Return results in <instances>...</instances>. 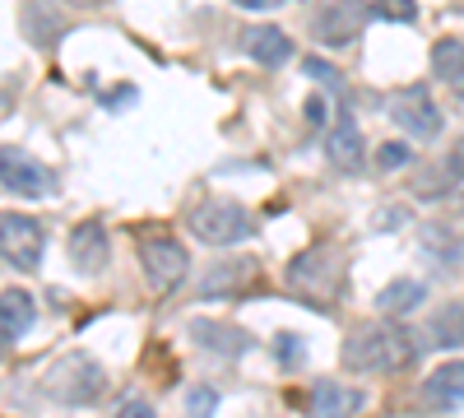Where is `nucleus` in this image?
<instances>
[{
    "label": "nucleus",
    "mask_w": 464,
    "mask_h": 418,
    "mask_svg": "<svg viewBox=\"0 0 464 418\" xmlns=\"http://www.w3.org/2000/svg\"><path fill=\"white\" fill-rule=\"evenodd\" d=\"M343 367L358 372V376H372V372H391V367H404L413 358V335L400 330L395 321H367L358 326L353 335L343 339Z\"/></svg>",
    "instance_id": "nucleus-1"
},
{
    "label": "nucleus",
    "mask_w": 464,
    "mask_h": 418,
    "mask_svg": "<svg viewBox=\"0 0 464 418\" xmlns=\"http://www.w3.org/2000/svg\"><path fill=\"white\" fill-rule=\"evenodd\" d=\"M107 391V372L89 354H61L43 372V395L56 404H93Z\"/></svg>",
    "instance_id": "nucleus-2"
},
{
    "label": "nucleus",
    "mask_w": 464,
    "mask_h": 418,
    "mask_svg": "<svg viewBox=\"0 0 464 418\" xmlns=\"http://www.w3.org/2000/svg\"><path fill=\"white\" fill-rule=\"evenodd\" d=\"M190 233L205 247H232V242H246L256 228H251V214L237 200H205V205L190 209Z\"/></svg>",
    "instance_id": "nucleus-3"
},
{
    "label": "nucleus",
    "mask_w": 464,
    "mask_h": 418,
    "mask_svg": "<svg viewBox=\"0 0 464 418\" xmlns=\"http://www.w3.org/2000/svg\"><path fill=\"white\" fill-rule=\"evenodd\" d=\"M43 247H47V233L33 214H0V260H10L14 270H37L43 265Z\"/></svg>",
    "instance_id": "nucleus-4"
},
{
    "label": "nucleus",
    "mask_w": 464,
    "mask_h": 418,
    "mask_svg": "<svg viewBox=\"0 0 464 418\" xmlns=\"http://www.w3.org/2000/svg\"><path fill=\"white\" fill-rule=\"evenodd\" d=\"M0 186L14 191V196H24V200H43V196L56 191V172L43 168L33 154H24V149L5 144L0 149Z\"/></svg>",
    "instance_id": "nucleus-5"
},
{
    "label": "nucleus",
    "mask_w": 464,
    "mask_h": 418,
    "mask_svg": "<svg viewBox=\"0 0 464 418\" xmlns=\"http://www.w3.org/2000/svg\"><path fill=\"white\" fill-rule=\"evenodd\" d=\"M140 265H144V279L159 288V293H168V288H177L181 279H186V270H190V256H186V247L177 242V238H144V247H140Z\"/></svg>",
    "instance_id": "nucleus-6"
},
{
    "label": "nucleus",
    "mask_w": 464,
    "mask_h": 418,
    "mask_svg": "<svg viewBox=\"0 0 464 418\" xmlns=\"http://www.w3.org/2000/svg\"><path fill=\"white\" fill-rule=\"evenodd\" d=\"M339 251L334 247H316V251H306V256H297L293 260V270H288V279L302 288V293H312V297H330L334 288H339Z\"/></svg>",
    "instance_id": "nucleus-7"
},
{
    "label": "nucleus",
    "mask_w": 464,
    "mask_h": 418,
    "mask_svg": "<svg viewBox=\"0 0 464 418\" xmlns=\"http://www.w3.org/2000/svg\"><path fill=\"white\" fill-rule=\"evenodd\" d=\"M391 117H395V126L400 131H409L413 140H437L441 135V112H437V102L428 98V89H404L395 102H391Z\"/></svg>",
    "instance_id": "nucleus-8"
},
{
    "label": "nucleus",
    "mask_w": 464,
    "mask_h": 418,
    "mask_svg": "<svg viewBox=\"0 0 464 418\" xmlns=\"http://www.w3.org/2000/svg\"><path fill=\"white\" fill-rule=\"evenodd\" d=\"M70 260L80 265L84 275H102L107 265H111V238H107V228L102 223H80L70 233Z\"/></svg>",
    "instance_id": "nucleus-9"
},
{
    "label": "nucleus",
    "mask_w": 464,
    "mask_h": 418,
    "mask_svg": "<svg viewBox=\"0 0 464 418\" xmlns=\"http://www.w3.org/2000/svg\"><path fill=\"white\" fill-rule=\"evenodd\" d=\"M367 404L362 391L343 386V382H316L306 395V418H353Z\"/></svg>",
    "instance_id": "nucleus-10"
},
{
    "label": "nucleus",
    "mask_w": 464,
    "mask_h": 418,
    "mask_svg": "<svg viewBox=\"0 0 464 418\" xmlns=\"http://www.w3.org/2000/svg\"><path fill=\"white\" fill-rule=\"evenodd\" d=\"M242 47H246V56H256L260 65H284V61H293V37H288L279 24H251V28H242Z\"/></svg>",
    "instance_id": "nucleus-11"
},
{
    "label": "nucleus",
    "mask_w": 464,
    "mask_h": 418,
    "mask_svg": "<svg viewBox=\"0 0 464 418\" xmlns=\"http://www.w3.org/2000/svg\"><path fill=\"white\" fill-rule=\"evenodd\" d=\"M190 339H196L200 349H209V354H223V358H237V354H246L251 349V335L242 330V326H227V321H190Z\"/></svg>",
    "instance_id": "nucleus-12"
},
{
    "label": "nucleus",
    "mask_w": 464,
    "mask_h": 418,
    "mask_svg": "<svg viewBox=\"0 0 464 418\" xmlns=\"http://www.w3.org/2000/svg\"><path fill=\"white\" fill-rule=\"evenodd\" d=\"M325 154H330V163L343 168V172L362 168V135H358V126H353V117H348V112H339V122L325 131Z\"/></svg>",
    "instance_id": "nucleus-13"
},
{
    "label": "nucleus",
    "mask_w": 464,
    "mask_h": 418,
    "mask_svg": "<svg viewBox=\"0 0 464 418\" xmlns=\"http://www.w3.org/2000/svg\"><path fill=\"white\" fill-rule=\"evenodd\" d=\"M33 321H37V302H33V293H24V288L0 293V339H19V335H28Z\"/></svg>",
    "instance_id": "nucleus-14"
},
{
    "label": "nucleus",
    "mask_w": 464,
    "mask_h": 418,
    "mask_svg": "<svg viewBox=\"0 0 464 418\" xmlns=\"http://www.w3.org/2000/svg\"><path fill=\"white\" fill-rule=\"evenodd\" d=\"M422 395H428V404H437V409H464V363H441L428 376Z\"/></svg>",
    "instance_id": "nucleus-15"
},
{
    "label": "nucleus",
    "mask_w": 464,
    "mask_h": 418,
    "mask_svg": "<svg viewBox=\"0 0 464 418\" xmlns=\"http://www.w3.org/2000/svg\"><path fill=\"white\" fill-rule=\"evenodd\" d=\"M422 302H428V288H422L418 279H391V284L381 288L376 307L385 312V321H395V316H409V312H418Z\"/></svg>",
    "instance_id": "nucleus-16"
},
{
    "label": "nucleus",
    "mask_w": 464,
    "mask_h": 418,
    "mask_svg": "<svg viewBox=\"0 0 464 418\" xmlns=\"http://www.w3.org/2000/svg\"><path fill=\"white\" fill-rule=\"evenodd\" d=\"M428 339L437 349H464V302H441L428 316Z\"/></svg>",
    "instance_id": "nucleus-17"
},
{
    "label": "nucleus",
    "mask_w": 464,
    "mask_h": 418,
    "mask_svg": "<svg viewBox=\"0 0 464 418\" xmlns=\"http://www.w3.org/2000/svg\"><path fill=\"white\" fill-rule=\"evenodd\" d=\"M367 15V10H362ZM358 10H348V5H330V10H321L316 15V37L321 43H330V47H348L358 37V19H362Z\"/></svg>",
    "instance_id": "nucleus-18"
},
{
    "label": "nucleus",
    "mask_w": 464,
    "mask_h": 418,
    "mask_svg": "<svg viewBox=\"0 0 464 418\" xmlns=\"http://www.w3.org/2000/svg\"><path fill=\"white\" fill-rule=\"evenodd\" d=\"M256 279V260H218L214 270L205 275L200 284V297H218V293H232V288H242Z\"/></svg>",
    "instance_id": "nucleus-19"
},
{
    "label": "nucleus",
    "mask_w": 464,
    "mask_h": 418,
    "mask_svg": "<svg viewBox=\"0 0 464 418\" xmlns=\"http://www.w3.org/2000/svg\"><path fill=\"white\" fill-rule=\"evenodd\" d=\"M432 70H437L441 84L464 93V43H459V37H441V43L432 47Z\"/></svg>",
    "instance_id": "nucleus-20"
},
{
    "label": "nucleus",
    "mask_w": 464,
    "mask_h": 418,
    "mask_svg": "<svg viewBox=\"0 0 464 418\" xmlns=\"http://www.w3.org/2000/svg\"><path fill=\"white\" fill-rule=\"evenodd\" d=\"M302 70H306V80H316V89L334 93V98H339V107H343V98H348V93H343V74H339L330 61H321V56H306V61H302Z\"/></svg>",
    "instance_id": "nucleus-21"
},
{
    "label": "nucleus",
    "mask_w": 464,
    "mask_h": 418,
    "mask_svg": "<svg viewBox=\"0 0 464 418\" xmlns=\"http://www.w3.org/2000/svg\"><path fill=\"white\" fill-rule=\"evenodd\" d=\"M409 163H413V154H409V144H400V140H395V144L385 140V144L376 149V168H381V172H400V168H409Z\"/></svg>",
    "instance_id": "nucleus-22"
},
{
    "label": "nucleus",
    "mask_w": 464,
    "mask_h": 418,
    "mask_svg": "<svg viewBox=\"0 0 464 418\" xmlns=\"http://www.w3.org/2000/svg\"><path fill=\"white\" fill-rule=\"evenodd\" d=\"M214 409H218V391L214 386H196V391L186 395V413L190 418H209Z\"/></svg>",
    "instance_id": "nucleus-23"
},
{
    "label": "nucleus",
    "mask_w": 464,
    "mask_h": 418,
    "mask_svg": "<svg viewBox=\"0 0 464 418\" xmlns=\"http://www.w3.org/2000/svg\"><path fill=\"white\" fill-rule=\"evenodd\" d=\"M372 19H395V24H413L418 19V5L413 0H395V5H367Z\"/></svg>",
    "instance_id": "nucleus-24"
},
{
    "label": "nucleus",
    "mask_w": 464,
    "mask_h": 418,
    "mask_svg": "<svg viewBox=\"0 0 464 418\" xmlns=\"http://www.w3.org/2000/svg\"><path fill=\"white\" fill-rule=\"evenodd\" d=\"M116 418H159V413H153V404H149V400L130 395V400H121V404H116Z\"/></svg>",
    "instance_id": "nucleus-25"
},
{
    "label": "nucleus",
    "mask_w": 464,
    "mask_h": 418,
    "mask_svg": "<svg viewBox=\"0 0 464 418\" xmlns=\"http://www.w3.org/2000/svg\"><path fill=\"white\" fill-rule=\"evenodd\" d=\"M306 122H312L316 131H330V117H325V98H321V93H312V98H306Z\"/></svg>",
    "instance_id": "nucleus-26"
},
{
    "label": "nucleus",
    "mask_w": 464,
    "mask_h": 418,
    "mask_svg": "<svg viewBox=\"0 0 464 418\" xmlns=\"http://www.w3.org/2000/svg\"><path fill=\"white\" fill-rule=\"evenodd\" d=\"M441 168H446V177H450V186H459V181H464V140H459V144L450 149V159H446Z\"/></svg>",
    "instance_id": "nucleus-27"
},
{
    "label": "nucleus",
    "mask_w": 464,
    "mask_h": 418,
    "mask_svg": "<svg viewBox=\"0 0 464 418\" xmlns=\"http://www.w3.org/2000/svg\"><path fill=\"white\" fill-rule=\"evenodd\" d=\"M293 339H297V335H284V358H288V363L297 358V345H293Z\"/></svg>",
    "instance_id": "nucleus-28"
}]
</instances>
